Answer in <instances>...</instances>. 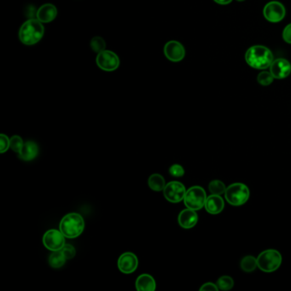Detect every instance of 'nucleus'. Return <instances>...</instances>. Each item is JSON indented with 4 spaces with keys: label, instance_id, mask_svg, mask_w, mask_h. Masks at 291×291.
<instances>
[{
    "label": "nucleus",
    "instance_id": "obj_1",
    "mask_svg": "<svg viewBox=\"0 0 291 291\" xmlns=\"http://www.w3.org/2000/svg\"><path fill=\"white\" fill-rule=\"evenodd\" d=\"M44 34L45 28L43 23L38 19H29L21 26L18 37L23 45L33 46L42 40Z\"/></svg>",
    "mask_w": 291,
    "mask_h": 291
},
{
    "label": "nucleus",
    "instance_id": "obj_2",
    "mask_svg": "<svg viewBox=\"0 0 291 291\" xmlns=\"http://www.w3.org/2000/svg\"><path fill=\"white\" fill-rule=\"evenodd\" d=\"M245 60L253 69H265L273 62V55L265 46H254L246 52Z\"/></svg>",
    "mask_w": 291,
    "mask_h": 291
},
{
    "label": "nucleus",
    "instance_id": "obj_3",
    "mask_svg": "<svg viewBox=\"0 0 291 291\" xmlns=\"http://www.w3.org/2000/svg\"><path fill=\"white\" fill-rule=\"evenodd\" d=\"M85 228V221L80 214L71 213L62 219L59 230L67 238H75L82 233Z\"/></svg>",
    "mask_w": 291,
    "mask_h": 291
},
{
    "label": "nucleus",
    "instance_id": "obj_4",
    "mask_svg": "<svg viewBox=\"0 0 291 291\" xmlns=\"http://www.w3.org/2000/svg\"><path fill=\"white\" fill-rule=\"evenodd\" d=\"M282 264V255L276 249H266L257 257L258 268L264 272H273Z\"/></svg>",
    "mask_w": 291,
    "mask_h": 291
},
{
    "label": "nucleus",
    "instance_id": "obj_5",
    "mask_svg": "<svg viewBox=\"0 0 291 291\" xmlns=\"http://www.w3.org/2000/svg\"><path fill=\"white\" fill-rule=\"evenodd\" d=\"M250 191L248 186L242 183H234L226 187L225 192L226 200L232 206H242L249 199Z\"/></svg>",
    "mask_w": 291,
    "mask_h": 291
},
{
    "label": "nucleus",
    "instance_id": "obj_6",
    "mask_svg": "<svg viewBox=\"0 0 291 291\" xmlns=\"http://www.w3.org/2000/svg\"><path fill=\"white\" fill-rule=\"evenodd\" d=\"M207 197H208L206 194L205 190L203 187L197 186H192L186 191L184 203L187 209L197 211L204 207Z\"/></svg>",
    "mask_w": 291,
    "mask_h": 291
},
{
    "label": "nucleus",
    "instance_id": "obj_7",
    "mask_svg": "<svg viewBox=\"0 0 291 291\" xmlns=\"http://www.w3.org/2000/svg\"><path fill=\"white\" fill-rule=\"evenodd\" d=\"M96 63L97 67L103 71L113 72L119 68L120 59L114 52L104 50L97 54Z\"/></svg>",
    "mask_w": 291,
    "mask_h": 291
},
{
    "label": "nucleus",
    "instance_id": "obj_8",
    "mask_svg": "<svg viewBox=\"0 0 291 291\" xmlns=\"http://www.w3.org/2000/svg\"><path fill=\"white\" fill-rule=\"evenodd\" d=\"M186 186L179 181H171L166 185L163 195L169 203H179L184 200L186 196Z\"/></svg>",
    "mask_w": 291,
    "mask_h": 291
},
{
    "label": "nucleus",
    "instance_id": "obj_9",
    "mask_svg": "<svg viewBox=\"0 0 291 291\" xmlns=\"http://www.w3.org/2000/svg\"><path fill=\"white\" fill-rule=\"evenodd\" d=\"M43 243L46 248L51 251H58L65 245V237L61 231L51 229L46 231L43 237Z\"/></svg>",
    "mask_w": 291,
    "mask_h": 291
},
{
    "label": "nucleus",
    "instance_id": "obj_10",
    "mask_svg": "<svg viewBox=\"0 0 291 291\" xmlns=\"http://www.w3.org/2000/svg\"><path fill=\"white\" fill-rule=\"evenodd\" d=\"M285 14L284 6L278 1H271L266 4L263 10L264 17L270 23H279L284 18Z\"/></svg>",
    "mask_w": 291,
    "mask_h": 291
},
{
    "label": "nucleus",
    "instance_id": "obj_11",
    "mask_svg": "<svg viewBox=\"0 0 291 291\" xmlns=\"http://www.w3.org/2000/svg\"><path fill=\"white\" fill-rule=\"evenodd\" d=\"M165 57L171 61L173 63H179L182 61L186 56V50L183 46L182 44L176 41V40H171L166 43L163 49Z\"/></svg>",
    "mask_w": 291,
    "mask_h": 291
},
{
    "label": "nucleus",
    "instance_id": "obj_12",
    "mask_svg": "<svg viewBox=\"0 0 291 291\" xmlns=\"http://www.w3.org/2000/svg\"><path fill=\"white\" fill-rule=\"evenodd\" d=\"M138 266L137 257L133 253L126 252L119 257L118 268L121 272L130 274L134 272Z\"/></svg>",
    "mask_w": 291,
    "mask_h": 291
},
{
    "label": "nucleus",
    "instance_id": "obj_13",
    "mask_svg": "<svg viewBox=\"0 0 291 291\" xmlns=\"http://www.w3.org/2000/svg\"><path fill=\"white\" fill-rule=\"evenodd\" d=\"M270 72L275 79H284L291 73V64L284 58H277L273 60L270 66Z\"/></svg>",
    "mask_w": 291,
    "mask_h": 291
},
{
    "label": "nucleus",
    "instance_id": "obj_14",
    "mask_svg": "<svg viewBox=\"0 0 291 291\" xmlns=\"http://www.w3.org/2000/svg\"><path fill=\"white\" fill-rule=\"evenodd\" d=\"M204 208L209 214H219L225 208V202L220 195L211 194L207 197Z\"/></svg>",
    "mask_w": 291,
    "mask_h": 291
},
{
    "label": "nucleus",
    "instance_id": "obj_15",
    "mask_svg": "<svg viewBox=\"0 0 291 291\" xmlns=\"http://www.w3.org/2000/svg\"><path fill=\"white\" fill-rule=\"evenodd\" d=\"M178 221L182 228L191 229L194 227L198 222V215L195 210L190 209H184L179 214Z\"/></svg>",
    "mask_w": 291,
    "mask_h": 291
},
{
    "label": "nucleus",
    "instance_id": "obj_16",
    "mask_svg": "<svg viewBox=\"0 0 291 291\" xmlns=\"http://www.w3.org/2000/svg\"><path fill=\"white\" fill-rule=\"evenodd\" d=\"M57 16V8L52 4H46V5L40 6L36 12L38 20L42 23H52L56 19Z\"/></svg>",
    "mask_w": 291,
    "mask_h": 291
},
{
    "label": "nucleus",
    "instance_id": "obj_17",
    "mask_svg": "<svg viewBox=\"0 0 291 291\" xmlns=\"http://www.w3.org/2000/svg\"><path fill=\"white\" fill-rule=\"evenodd\" d=\"M39 154V147L34 141H28L24 143L22 151L19 153V158L23 161L29 162L34 160Z\"/></svg>",
    "mask_w": 291,
    "mask_h": 291
},
{
    "label": "nucleus",
    "instance_id": "obj_18",
    "mask_svg": "<svg viewBox=\"0 0 291 291\" xmlns=\"http://www.w3.org/2000/svg\"><path fill=\"white\" fill-rule=\"evenodd\" d=\"M136 288L139 291H154L157 288V283L151 275L142 274L136 280Z\"/></svg>",
    "mask_w": 291,
    "mask_h": 291
},
{
    "label": "nucleus",
    "instance_id": "obj_19",
    "mask_svg": "<svg viewBox=\"0 0 291 291\" xmlns=\"http://www.w3.org/2000/svg\"><path fill=\"white\" fill-rule=\"evenodd\" d=\"M149 187L155 191H162L166 186L164 178L159 174H154L149 177Z\"/></svg>",
    "mask_w": 291,
    "mask_h": 291
},
{
    "label": "nucleus",
    "instance_id": "obj_20",
    "mask_svg": "<svg viewBox=\"0 0 291 291\" xmlns=\"http://www.w3.org/2000/svg\"><path fill=\"white\" fill-rule=\"evenodd\" d=\"M66 260L67 259L61 250L53 251L49 257V264L53 268H60L65 264Z\"/></svg>",
    "mask_w": 291,
    "mask_h": 291
},
{
    "label": "nucleus",
    "instance_id": "obj_21",
    "mask_svg": "<svg viewBox=\"0 0 291 291\" xmlns=\"http://www.w3.org/2000/svg\"><path fill=\"white\" fill-rule=\"evenodd\" d=\"M240 266L243 271L252 272L256 269V267H258L257 258L252 256V255H247V256L243 257L241 260V263H240Z\"/></svg>",
    "mask_w": 291,
    "mask_h": 291
},
{
    "label": "nucleus",
    "instance_id": "obj_22",
    "mask_svg": "<svg viewBox=\"0 0 291 291\" xmlns=\"http://www.w3.org/2000/svg\"><path fill=\"white\" fill-rule=\"evenodd\" d=\"M209 190L211 194L222 195L226 192V186L220 180H212L209 184Z\"/></svg>",
    "mask_w": 291,
    "mask_h": 291
},
{
    "label": "nucleus",
    "instance_id": "obj_23",
    "mask_svg": "<svg viewBox=\"0 0 291 291\" xmlns=\"http://www.w3.org/2000/svg\"><path fill=\"white\" fill-rule=\"evenodd\" d=\"M216 284L219 290H230L234 286V280L230 276H222L218 279Z\"/></svg>",
    "mask_w": 291,
    "mask_h": 291
},
{
    "label": "nucleus",
    "instance_id": "obj_24",
    "mask_svg": "<svg viewBox=\"0 0 291 291\" xmlns=\"http://www.w3.org/2000/svg\"><path fill=\"white\" fill-rule=\"evenodd\" d=\"M90 45H91V48L92 49V51L94 52H97V54L104 51L106 48L105 41L100 36H96V37L92 38Z\"/></svg>",
    "mask_w": 291,
    "mask_h": 291
},
{
    "label": "nucleus",
    "instance_id": "obj_25",
    "mask_svg": "<svg viewBox=\"0 0 291 291\" xmlns=\"http://www.w3.org/2000/svg\"><path fill=\"white\" fill-rule=\"evenodd\" d=\"M274 77L271 72L263 71L259 74L257 77V81L261 86H269L273 82Z\"/></svg>",
    "mask_w": 291,
    "mask_h": 291
},
{
    "label": "nucleus",
    "instance_id": "obj_26",
    "mask_svg": "<svg viewBox=\"0 0 291 291\" xmlns=\"http://www.w3.org/2000/svg\"><path fill=\"white\" fill-rule=\"evenodd\" d=\"M23 145H24V143H23L22 137H19L18 135H15L11 137V149L13 152L20 153Z\"/></svg>",
    "mask_w": 291,
    "mask_h": 291
},
{
    "label": "nucleus",
    "instance_id": "obj_27",
    "mask_svg": "<svg viewBox=\"0 0 291 291\" xmlns=\"http://www.w3.org/2000/svg\"><path fill=\"white\" fill-rule=\"evenodd\" d=\"M169 174H171L172 176H174V177H182L185 174V169L180 164H174L169 169Z\"/></svg>",
    "mask_w": 291,
    "mask_h": 291
},
{
    "label": "nucleus",
    "instance_id": "obj_28",
    "mask_svg": "<svg viewBox=\"0 0 291 291\" xmlns=\"http://www.w3.org/2000/svg\"><path fill=\"white\" fill-rule=\"evenodd\" d=\"M61 251L63 252V254H64L67 260L73 259L76 254L75 248H74V246L70 245V244H65L63 246V248L61 249Z\"/></svg>",
    "mask_w": 291,
    "mask_h": 291
},
{
    "label": "nucleus",
    "instance_id": "obj_29",
    "mask_svg": "<svg viewBox=\"0 0 291 291\" xmlns=\"http://www.w3.org/2000/svg\"><path fill=\"white\" fill-rule=\"evenodd\" d=\"M11 148V138L6 134L0 135V152L5 153Z\"/></svg>",
    "mask_w": 291,
    "mask_h": 291
},
{
    "label": "nucleus",
    "instance_id": "obj_30",
    "mask_svg": "<svg viewBox=\"0 0 291 291\" xmlns=\"http://www.w3.org/2000/svg\"><path fill=\"white\" fill-rule=\"evenodd\" d=\"M282 39L286 43L291 44V23L285 27L282 32Z\"/></svg>",
    "mask_w": 291,
    "mask_h": 291
},
{
    "label": "nucleus",
    "instance_id": "obj_31",
    "mask_svg": "<svg viewBox=\"0 0 291 291\" xmlns=\"http://www.w3.org/2000/svg\"><path fill=\"white\" fill-rule=\"evenodd\" d=\"M201 291H218L219 290V288H218L217 284H215L214 282H206L204 283L202 287L200 288Z\"/></svg>",
    "mask_w": 291,
    "mask_h": 291
},
{
    "label": "nucleus",
    "instance_id": "obj_32",
    "mask_svg": "<svg viewBox=\"0 0 291 291\" xmlns=\"http://www.w3.org/2000/svg\"><path fill=\"white\" fill-rule=\"evenodd\" d=\"M214 1L215 3L219 4V5H223V6L228 5V4L232 2V0H214Z\"/></svg>",
    "mask_w": 291,
    "mask_h": 291
},
{
    "label": "nucleus",
    "instance_id": "obj_33",
    "mask_svg": "<svg viewBox=\"0 0 291 291\" xmlns=\"http://www.w3.org/2000/svg\"><path fill=\"white\" fill-rule=\"evenodd\" d=\"M238 2H243V1H245V0H237Z\"/></svg>",
    "mask_w": 291,
    "mask_h": 291
}]
</instances>
